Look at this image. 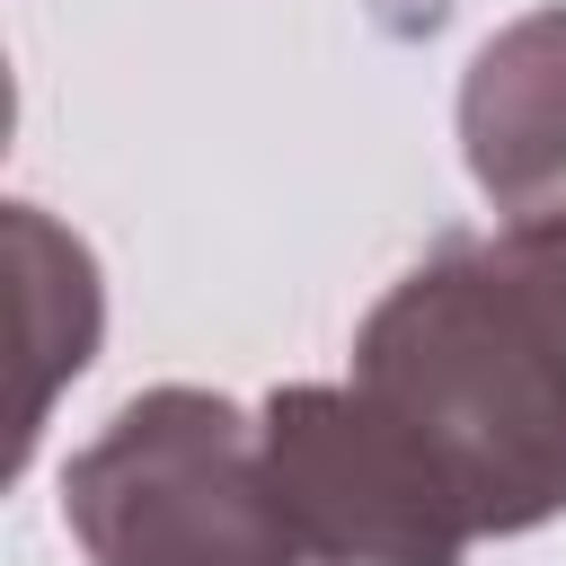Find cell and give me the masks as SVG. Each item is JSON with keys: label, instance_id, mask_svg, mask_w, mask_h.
Returning <instances> with one entry per match:
<instances>
[{"label": "cell", "instance_id": "obj_1", "mask_svg": "<svg viewBox=\"0 0 566 566\" xmlns=\"http://www.w3.org/2000/svg\"><path fill=\"white\" fill-rule=\"evenodd\" d=\"M354 389L407 433L469 539L566 513V212L451 230L354 336Z\"/></svg>", "mask_w": 566, "mask_h": 566}, {"label": "cell", "instance_id": "obj_4", "mask_svg": "<svg viewBox=\"0 0 566 566\" xmlns=\"http://www.w3.org/2000/svg\"><path fill=\"white\" fill-rule=\"evenodd\" d=\"M460 159L504 221L566 212V0L478 44L460 80Z\"/></svg>", "mask_w": 566, "mask_h": 566}, {"label": "cell", "instance_id": "obj_3", "mask_svg": "<svg viewBox=\"0 0 566 566\" xmlns=\"http://www.w3.org/2000/svg\"><path fill=\"white\" fill-rule=\"evenodd\" d=\"M265 469L292 522L336 566H460L478 539L460 531L433 469L354 380H292L256 407Z\"/></svg>", "mask_w": 566, "mask_h": 566}, {"label": "cell", "instance_id": "obj_2", "mask_svg": "<svg viewBox=\"0 0 566 566\" xmlns=\"http://www.w3.org/2000/svg\"><path fill=\"white\" fill-rule=\"evenodd\" d=\"M62 531L88 566H336L283 504L265 433L221 389H142L62 469Z\"/></svg>", "mask_w": 566, "mask_h": 566}, {"label": "cell", "instance_id": "obj_5", "mask_svg": "<svg viewBox=\"0 0 566 566\" xmlns=\"http://www.w3.org/2000/svg\"><path fill=\"white\" fill-rule=\"evenodd\" d=\"M9 256H18V318H27V398H18V451H9V469H27L53 389L80 380L88 354H97L106 301H97L88 248L62 221H44L35 203H9Z\"/></svg>", "mask_w": 566, "mask_h": 566}]
</instances>
